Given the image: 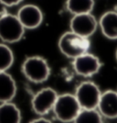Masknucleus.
<instances>
[{"instance_id": "obj_1", "label": "nucleus", "mask_w": 117, "mask_h": 123, "mask_svg": "<svg viewBox=\"0 0 117 123\" xmlns=\"http://www.w3.org/2000/svg\"><path fill=\"white\" fill-rule=\"evenodd\" d=\"M58 45L63 55L71 59H75L89 51L91 42L89 38L78 35L70 31L61 35Z\"/></svg>"}, {"instance_id": "obj_2", "label": "nucleus", "mask_w": 117, "mask_h": 123, "mask_svg": "<svg viewBox=\"0 0 117 123\" xmlns=\"http://www.w3.org/2000/svg\"><path fill=\"white\" fill-rule=\"evenodd\" d=\"M21 70L28 80L36 84L45 82L50 75V67L48 62L40 56L26 58Z\"/></svg>"}, {"instance_id": "obj_3", "label": "nucleus", "mask_w": 117, "mask_h": 123, "mask_svg": "<svg viewBox=\"0 0 117 123\" xmlns=\"http://www.w3.org/2000/svg\"><path fill=\"white\" fill-rule=\"evenodd\" d=\"M52 110L60 121L69 123L74 121L82 108L74 95L63 94L58 96Z\"/></svg>"}, {"instance_id": "obj_4", "label": "nucleus", "mask_w": 117, "mask_h": 123, "mask_svg": "<svg viewBox=\"0 0 117 123\" xmlns=\"http://www.w3.org/2000/svg\"><path fill=\"white\" fill-rule=\"evenodd\" d=\"M25 34L17 15L5 13L0 16V40L5 43H15L19 41Z\"/></svg>"}, {"instance_id": "obj_5", "label": "nucleus", "mask_w": 117, "mask_h": 123, "mask_svg": "<svg viewBox=\"0 0 117 123\" xmlns=\"http://www.w3.org/2000/svg\"><path fill=\"white\" fill-rule=\"evenodd\" d=\"M102 93L96 84L83 82L77 87L75 97L82 109H96Z\"/></svg>"}, {"instance_id": "obj_6", "label": "nucleus", "mask_w": 117, "mask_h": 123, "mask_svg": "<svg viewBox=\"0 0 117 123\" xmlns=\"http://www.w3.org/2000/svg\"><path fill=\"white\" fill-rule=\"evenodd\" d=\"M57 92L50 87H46L39 90L31 100V107L33 111L39 115L44 116L53 109L55 102L58 98Z\"/></svg>"}, {"instance_id": "obj_7", "label": "nucleus", "mask_w": 117, "mask_h": 123, "mask_svg": "<svg viewBox=\"0 0 117 123\" xmlns=\"http://www.w3.org/2000/svg\"><path fill=\"white\" fill-rule=\"evenodd\" d=\"M72 65L77 74L84 77H91L100 71L102 62L97 56L87 51L73 59Z\"/></svg>"}, {"instance_id": "obj_8", "label": "nucleus", "mask_w": 117, "mask_h": 123, "mask_svg": "<svg viewBox=\"0 0 117 123\" xmlns=\"http://www.w3.org/2000/svg\"><path fill=\"white\" fill-rule=\"evenodd\" d=\"M97 27L98 21L92 13L73 15L70 22V29L72 32L86 38L92 36Z\"/></svg>"}, {"instance_id": "obj_9", "label": "nucleus", "mask_w": 117, "mask_h": 123, "mask_svg": "<svg viewBox=\"0 0 117 123\" xmlns=\"http://www.w3.org/2000/svg\"><path fill=\"white\" fill-rule=\"evenodd\" d=\"M17 17L25 30H34L39 28L44 18L40 8L38 6L32 4L22 6L17 11Z\"/></svg>"}, {"instance_id": "obj_10", "label": "nucleus", "mask_w": 117, "mask_h": 123, "mask_svg": "<svg viewBox=\"0 0 117 123\" xmlns=\"http://www.w3.org/2000/svg\"><path fill=\"white\" fill-rule=\"evenodd\" d=\"M97 109L102 117L107 118H117V92L107 90L102 93Z\"/></svg>"}, {"instance_id": "obj_11", "label": "nucleus", "mask_w": 117, "mask_h": 123, "mask_svg": "<svg viewBox=\"0 0 117 123\" xmlns=\"http://www.w3.org/2000/svg\"><path fill=\"white\" fill-rule=\"evenodd\" d=\"M98 25L104 37L109 40H117V12L107 11L102 14Z\"/></svg>"}, {"instance_id": "obj_12", "label": "nucleus", "mask_w": 117, "mask_h": 123, "mask_svg": "<svg viewBox=\"0 0 117 123\" xmlns=\"http://www.w3.org/2000/svg\"><path fill=\"white\" fill-rule=\"evenodd\" d=\"M17 94V85L9 74L0 72V103L10 102Z\"/></svg>"}, {"instance_id": "obj_13", "label": "nucleus", "mask_w": 117, "mask_h": 123, "mask_svg": "<svg viewBox=\"0 0 117 123\" xmlns=\"http://www.w3.org/2000/svg\"><path fill=\"white\" fill-rule=\"evenodd\" d=\"M0 123H21L20 110L11 101L1 103Z\"/></svg>"}, {"instance_id": "obj_14", "label": "nucleus", "mask_w": 117, "mask_h": 123, "mask_svg": "<svg viewBox=\"0 0 117 123\" xmlns=\"http://www.w3.org/2000/svg\"><path fill=\"white\" fill-rule=\"evenodd\" d=\"M94 0H66V8L72 15L92 13Z\"/></svg>"}, {"instance_id": "obj_15", "label": "nucleus", "mask_w": 117, "mask_h": 123, "mask_svg": "<svg viewBox=\"0 0 117 123\" xmlns=\"http://www.w3.org/2000/svg\"><path fill=\"white\" fill-rule=\"evenodd\" d=\"M73 123H102V116L98 109H82Z\"/></svg>"}, {"instance_id": "obj_16", "label": "nucleus", "mask_w": 117, "mask_h": 123, "mask_svg": "<svg viewBox=\"0 0 117 123\" xmlns=\"http://www.w3.org/2000/svg\"><path fill=\"white\" fill-rule=\"evenodd\" d=\"M14 62V53L5 42L0 43V72L8 70Z\"/></svg>"}, {"instance_id": "obj_17", "label": "nucleus", "mask_w": 117, "mask_h": 123, "mask_svg": "<svg viewBox=\"0 0 117 123\" xmlns=\"http://www.w3.org/2000/svg\"><path fill=\"white\" fill-rule=\"evenodd\" d=\"M23 0H0V4L5 6H14L20 4Z\"/></svg>"}, {"instance_id": "obj_18", "label": "nucleus", "mask_w": 117, "mask_h": 123, "mask_svg": "<svg viewBox=\"0 0 117 123\" xmlns=\"http://www.w3.org/2000/svg\"><path fill=\"white\" fill-rule=\"evenodd\" d=\"M30 123H52V122L50 121L49 119H46V118H37V119L32 120Z\"/></svg>"}, {"instance_id": "obj_19", "label": "nucleus", "mask_w": 117, "mask_h": 123, "mask_svg": "<svg viewBox=\"0 0 117 123\" xmlns=\"http://www.w3.org/2000/svg\"><path fill=\"white\" fill-rule=\"evenodd\" d=\"M115 57H116V60H117V50H116V52H115Z\"/></svg>"}]
</instances>
